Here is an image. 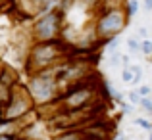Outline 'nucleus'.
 Instances as JSON below:
<instances>
[{
    "label": "nucleus",
    "mask_w": 152,
    "mask_h": 140,
    "mask_svg": "<svg viewBox=\"0 0 152 140\" xmlns=\"http://www.w3.org/2000/svg\"><path fill=\"white\" fill-rule=\"evenodd\" d=\"M58 79L54 77H46V75L35 73L33 77L29 79V85H27V94H29L31 102L33 104H48L52 98L58 92Z\"/></svg>",
    "instance_id": "f257e3e1"
},
{
    "label": "nucleus",
    "mask_w": 152,
    "mask_h": 140,
    "mask_svg": "<svg viewBox=\"0 0 152 140\" xmlns=\"http://www.w3.org/2000/svg\"><path fill=\"white\" fill-rule=\"evenodd\" d=\"M125 23H127V17H125V12L121 8L106 10L96 23V35L100 38H106V41L112 37H118L125 29Z\"/></svg>",
    "instance_id": "f03ea898"
},
{
    "label": "nucleus",
    "mask_w": 152,
    "mask_h": 140,
    "mask_svg": "<svg viewBox=\"0 0 152 140\" xmlns=\"http://www.w3.org/2000/svg\"><path fill=\"white\" fill-rule=\"evenodd\" d=\"M60 56H62V48L58 46V42L39 41V44H35L33 50H31L29 63L35 71H39V69H45V67H48V65L58 63Z\"/></svg>",
    "instance_id": "7ed1b4c3"
},
{
    "label": "nucleus",
    "mask_w": 152,
    "mask_h": 140,
    "mask_svg": "<svg viewBox=\"0 0 152 140\" xmlns=\"http://www.w3.org/2000/svg\"><path fill=\"white\" fill-rule=\"evenodd\" d=\"M31 107H33V102H31L27 90H19V92H14V90H12L10 100H8L6 106L2 107L4 111L0 113V117H2L4 121H18V119H21L25 113H29Z\"/></svg>",
    "instance_id": "20e7f679"
},
{
    "label": "nucleus",
    "mask_w": 152,
    "mask_h": 140,
    "mask_svg": "<svg viewBox=\"0 0 152 140\" xmlns=\"http://www.w3.org/2000/svg\"><path fill=\"white\" fill-rule=\"evenodd\" d=\"M60 23H62V12L41 14L39 21L33 27V33L37 37V41H54L60 33Z\"/></svg>",
    "instance_id": "39448f33"
},
{
    "label": "nucleus",
    "mask_w": 152,
    "mask_h": 140,
    "mask_svg": "<svg viewBox=\"0 0 152 140\" xmlns=\"http://www.w3.org/2000/svg\"><path fill=\"white\" fill-rule=\"evenodd\" d=\"M96 90L89 85H75L71 90H67V94L64 96V107L67 111H77L83 110L85 106H89V102L93 100V96Z\"/></svg>",
    "instance_id": "423d86ee"
},
{
    "label": "nucleus",
    "mask_w": 152,
    "mask_h": 140,
    "mask_svg": "<svg viewBox=\"0 0 152 140\" xmlns=\"http://www.w3.org/2000/svg\"><path fill=\"white\" fill-rule=\"evenodd\" d=\"M10 94H12V86L0 83V110H2V107L6 106V102L10 100Z\"/></svg>",
    "instance_id": "0eeeda50"
},
{
    "label": "nucleus",
    "mask_w": 152,
    "mask_h": 140,
    "mask_svg": "<svg viewBox=\"0 0 152 140\" xmlns=\"http://www.w3.org/2000/svg\"><path fill=\"white\" fill-rule=\"evenodd\" d=\"M56 140H85V134L75 133V131H69V133H66V134H62V136H58Z\"/></svg>",
    "instance_id": "6e6552de"
},
{
    "label": "nucleus",
    "mask_w": 152,
    "mask_h": 140,
    "mask_svg": "<svg viewBox=\"0 0 152 140\" xmlns=\"http://www.w3.org/2000/svg\"><path fill=\"white\" fill-rule=\"evenodd\" d=\"M137 12H139V2L137 0H129L127 2V10H125V17H133Z\"/></svg>",
    "instance_id": "1a4fd4ad"
},
{
    "label": "nucleus",
    "mask_w": 152,
    "mask_h": 140,
    "mask_svg": "<svg viewBox=\"0 0 152 140\" xmlns=\"http://www.w3.org/2000/svg\"><path fill=\"white\" fill-rule=\"evenodd\" d=\"M139 50H141L145 56H150L152 54V41L150 38H145V41L141 42V48H139Z\"/></svg>",
    "instance_id": "9d476101"
},
{
    "label": "nucleus",
    "mask_w": 152,
    "mask_h": 140,
    "mask_svg": "<svg viewBox=\"0 0 152 140\" xmlns=\"http://www.w3.org/2000/svg\"><path fill=\"white\" fill-rule=\"evenodd\" d=\"M139 104L142 106V110L146 111V113H152V100L148 96H141V100H139Z\"/></svg>",
    "instance_id": "9b49d317"
},
{
    "label": "nucleus",
    "mask_w": 152,
    "mask_h": 140,
    "mask_svg": "<svg viewBox=\"0 0 152 140\" xmlns=\"http://www.w3.org/2000/svg\"><path fill=\"white\" fill-rule=\"evenodd\" d=\"M135 125H139L141 129H145V131H150L152 129V123L148 121V119H145V117H139L137 121H135Z\"/></svg>",
    "instance_id": "f8f14e48"
},
{
    "label": "nucleus",
    "mask_w": 152,
    "mask_h": 140,
    "mask_svg": "<svg viewBox=\"0 0 152 140\" xmlns=\"http://www.w3.org/2000/svg\"><path fill=\"white\" fill-rule=\"evenodd\" d=\"M121 81L123 83H131V81H133V73H131L129 67H125V69L121 71Z\"/></svg>",
    "instance_id": "ddd939ff"
},
{
    "label": "nucleus",
    "mask_w": 152,
    "mask_h": 140,
    "mask_svg": "<svg viewBox=\"0 0 152 140\" xmlns=\"http://www.w3.org/2000/svg\"><path fill=\"white\" fill-rule=\"evenodd\" d=\"M127 44H129V50L131 52H139V48H141V41H137V38H129Z\"/></svg>",
    "instance_id": "4468645a"
},
{
    "label": "nucleus",
    "mask_w": 152,
    "mask_h": 140,
    "mask_svg": "<svg viewBox=\"0 0 152 140\" xmlns=\"http://www.w3.org/2000/svg\"><path fill=\"white\" fill-rule=\"evenodd\" d=\"M108 41H110V44H108V52H110V54H114V52L118 50V41H115V37L108 38Z\"/></svg>",
    "instance_id": "2eb2a0df"
},
{
    "label": "nucleus",
    "mask_w": 152,
    "mask_h": 140,
    "mask_svg": "<svg viewBox=\"0 0 152 140\" xmlns=\"http://www.w3.org/2000/svg\"><path fill=\"white\" fill-rule=\"evenodd\" d=\"M150 90H152V88H150L148 85H142L141 88L137 90V94H139V96H150Z\"/></svg>",
    "instance_id": "dca6fc26"
},
{
    "label": "nucleus",
    "mask_w": 152,
    "mask_h": 140,
    "mask_svg": "<svg viewBox=\"0 0 152 140\" xmlns=\"http://www.w3.org/2000/svg\"><path fill=\"white\" fill-rule=\"evenodd\" d=\"M139 100H141V96H139L137 92H129V102H131V106H137Z\"/></svg>",
    "instance_id": "f3484780"
},
{
    "label": "nucleus",
    "mask_w": 152,
    "mask_h": 140,
    "mask_svg": "<svg viewBox=\"0 0 152 140\" xmlns=\"http://www.w3.org/2000/svg\"><path fill=\"white\" fill-rule=\"evenodd\" d=\"M102 86H104V90H106V96H108V98H110V96H112V94H114V92H112V86H110V83H108V81H106V83H104V85H102Z\"/></svg>",
    "instance_id": "a211bd4d"
},
{
    "label": "nucleus",
    "mask_w": 152,
    "mask_h": 140,
    "mask_svg": "<svg viewBox=\"0 0 152 140\" xmlns=\"http://www.w3.org/2000/svg\"><path fill=\"white\" fill-rule=\"evenodd\" d=\"M121 111H123V113H131V104L121 102Z\"/></svg>",
    "instance_id": "6ab92c4d"
},
{
    "label": "nucleus",
    "mask_w": 152,
    "mask_h": 140,
    "mask_svg": "<svg viewBox=\"0 0 152 140\" xmlns=\"http://www.w3.org/2000/svg\"><path fill=\"white\" fill-rule=\"evenodd\" d=\"M145 10H146V12L152 10V0H145Z\"/></svg>",
    "instance_id": "aec40b11"
},
{
    "label": "nucleus",
    "mask_w": 152,
    "mask_h": 140,
    "mask_svg": "<svg viewBox=\"0 0 152 140\" xmlns=\"http://www.w3.org/2000/svg\"><path fill=\"white\" fill-rule=\"evenodd\" d=\"M118 59H119V56H114V58H112V62H110V65H115V63H118Z\"/></svg>",
    "instance_id": "412c9836"
}]
</instances>
